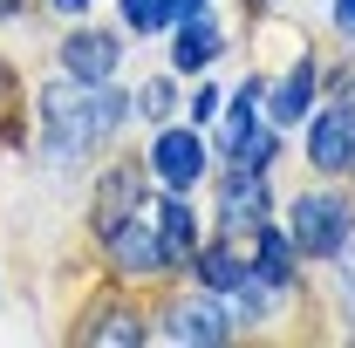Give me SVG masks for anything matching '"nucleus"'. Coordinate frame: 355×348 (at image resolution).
<instances>
[{
    "mask_svg": "<svg viewBox=\"0 0 355 348\" xmlns=\"http://www.w3.org/2000/svg\"><path fill=\"white\" fill-rule=\"evenodd\" d=\"M42 116H48V164H83L96 143L123 130V96L116 89H89V96H69V89H48L42 96Z\"/></svg>",
    "mask_w": 355,
    "mask_h": 348,
    "instance_id": "nucleus-1",
    "label": "nucleus"
},
{
    "mask_svg": "<svg viewBox=\"0 0 355 348\" xmlns=\"http://www.w3.org/2000/svg\"><path fill=\"white\" fill-rule=\"evenodd\" d=\"M294 253H314V260H335L342 246H349V205L342 198H328V191H308V198H294Z\"/></svg>",
    "mask_w": 355,
    "mask_h": 348,
    "instance_id": "nucleus-2",
    "label": "nucleus"
},
{
    "mask_svg": "<svg viewBox=\"0 0 355 348\" xmlns=\"http://www.w3.org/2000/svg\"><path fill=\"white\" fill-rule=\"evenodd\" d=\"M110 260H116V273H164V266H171V253H164V232H157L150 205L110 232Z\"/></svg>",
    "mask_w": 355,
    "mask_h": 348,
    "instance_id": "nucleus-3",
    "label": "nucleus"
},
{
    "mask_svg": "<svg viewBox=\"0 0 355 348\" xmlns=\"http://www.w3.org/2000/svg\"><path fill=\"white\" fill-rule=\"evenodd\" d=\"M308 164L314 171H355V103L321 110L308 130Z\"/></svg>",
    "mask_w": 355,
    "mask_h": 348,
    "instance_id": "nucleus-4",
    "label": "nucleus"
},
{
    "mask_svg": "<svg viewBox=\"0 0 355 348\" xmlns=\"http://www.w3.org/2000/svg\"><path fill=\"white\" fill-rule=\"evenodd\" d=\"M232 335V314L219 301H205V294H191V301H171L164 314V342H184V348H212Z\"/></svg>",
    "mask_w": 355,
    "mask_h": 348,
    "instance_id": "nucleus-5",
    "label": "nucleus"
},
{
    "mask_svg": "<svg viewBox=\"0 0 355 348\" xmlns=\"http://www.w3.org/2000/svg\"><path fill=\"white\" fill-rule=\"evenodd\" d=\"M219 218H225V232H260V225H266V184H260L253 164H239V177H225Z\"/></svg>",
    "mask_w": 355,
    "mask_h": 348,
    "instance_id": "nucleus-6",
    "label": "nucleus"
},
{
    "mask_svg": "<svg viewBox=\"0 0 355 348\" xmlns=\"http://www.w3.org/2000/svg\"><path fill=\"white\" fill-rule=\"evenodd\" d=\"M116 55H123V48L110 42V35L83 28V35L62 42V69H69V82H110V76H116Z\"/></svg>",
    "mask_w": 355,
    "mask_h": 348,
    "instance_id": "nucleus-7",
    "label": "nucleus"
},
{
    "mask_svg": "<svg viewBox=\"0 0 355 348\" xmlns=\"http://www.w3.org/2000/svg\"><path fill=\"white\" fill-rule=\"evenodd\" d=\"M150 171L164 177L171 191L198 184V171H205V150H198V130H164V137H157V150H150Z\"/></svg>",
    "mask_w": 355,
    "mask_h": 348,
    "instance_id": "nucleus-8",
    "label": "nucleus"
},
{
    "mask_svg": "<svg viewBox=\"0 0 355 348\" xmlns=\"http://www.w3.org/2000/svg\"><path fill=\"white\" fill-rule=\"evenodd\" d=\"M137 212H144V177L137 171H110L96 184V232H103V239H110L123 218H137Z\"/></svg>",
    "mask_w": 355,
    "mask_h": 348,
    "instance_id": "nucleus-9",
    "label": "nucleus"
},
{
    "mask_svg": "<svg viewBox=\"0 0 355 348\" xmlns=\"http://www.w3.org/2000/svg\"><path fill=\"white\" fill-rule=\"evenodd\" d=\"M212 55H219V28H212L205 14H191V21H178V48H171V62L184 69V76H198V69H212Z\"/></svg>",
    "mask_w": 355,
    "mask_h": 348,
    "instance_id": "nucleus-10",
    "label": "nucleus"
},
{
    "mask_svg": "<svg viewBox=\"0 0 355 348\" xmlns=\"http://www.w3.org/2000/svg\"><path fill=\"white\" fill-rule=\"evenodd\" d=\"M83 342H96V348H137L144 342V321H137V307H96L89 314V328H83Z\"/></svg>",
    "mask_w": 355,
    "mask_h": 348,
    "instance_id": "nucleus-11",
    "label": "nucleus"
},
{
    "mask_svg": "<svg viewBox=\"0 0 355 348\" xmlns=\"http://www.w3.org/2000/svg\"><path fill=\"white\" fill-rule=\"evenodd\" d=\"M150 212H157V232H164V253H171L178 266L191 260V246H198V225H191V205H184V198H164V205H150Z\"/></svg>",
    "mask_w": 355,
    "mask_h": 348,
    "instance_id": "nucleus-12",
    "label": "nucleus"
},
{
    "mask_svg": "<svg viewBox=\"0 0 355 348\" xmlns=\"http://www.w3.org/2000/svg\"><path fill=\"white\" fill-rule=\"evenodd\" d=\"M260 287H287V273H294V246H287V232L280 225H260V260L246 266Z\"/></svg>",
    "mask_w": 355,
    "mask_h": 348,
    "instance_id": "nucleus-13",
    "label": "nucleus"
},
{
    "mask_svg": "<svg viewBox=\"0 0 355 348\" xmlns=\"http://www.w3.org/2000/svg\"><path fill=\"white\" fill-rule=\"evenodd\" d=\"M308 103H314V62H294V76L273 89V103H266V110H273V123H301V116H308Z\"/></svg>",
    "mask_w": 355,
    "mask_h": 348,
    "instance_id": "nucleus-14",
    "label": "nucleus"
},
{
    "mask_svg": "<svg viewBox=\"0 0 355 348\" xmlns=\"http://www.w3.org/2000/svg\"><path fill=\"white\" fill-rule=\"evenodd\" d=\"M253 103H260V82H246V89H239V103L225 110V123H219V137H225V157H232V150H239V143L253 137Z\"/></svg>",
    "mask_w": 355,
    "mask_h": 348,
    "instance_id": "nucleus-15",
    "label": "nucleus"
},
{
    "mask_svg": "<svg viewBox=\"0 0 355 348\" xmlns=\"http://www.w3.org/2000/svg\"><path fill=\"white\" fill-rule=\"evenodd\" d=\"M198 273H205V287H239L246 280V260L232 246H212V253H198Z\"/></svg>",
    "mask_w": 355,
    "mask_h": 348,
    "instance_id": "nucleus-16",
    "label": "nucleus"
},
{
    "mask_svg": "<svg viewBox=\"0 0 355 348\" xmlns=\"http://www.w3.org/2000/svg\"><path fill=\"white\" fill-rule=\"evenodd\" d=\"M123 21L137 35H157V28H171V0H123Z\"/></svg>",
    "mask_w": 355,
    "mask_h": 348,
    "instance_id": "nucleus-17",
    "label": "nucleus"
},
{
    "mask_svg": "<svg viewBox=\"0 0 355 348\" xmlns=\"http://www.w3.org/2000/svg\"><path fill=\"white\" fill-rule=\"evenodd\" d=\"M171 96H178L171 82H144V89H137V110H144L150 123H164V116H171Z\"/></svg>",
    "mask_w": 355,
    "mask_h": 348,
    "instance_id": "nucleus-18",
    "label": "nucleus"
},
{
    "mask_svg": "<svg viewBox=\"0 0 355 348\" xmlns=\"http://www.w3.org/2000/svg\"><path fill=\"white\" fill-rule=\"evenodd\" d=\"M212 116H219V89H198L191 96V123H212Z\"/></svg>",
    "mask_w": 355,
    "mask_h": 348,
    "instance_id": "nucleus-19",
    "label": "nucleus"
},
{
    "mask_svg": "<svg viewBox=\"0 0 355 348\" xmlns=\"http://www.w3.org/2000/svg\"><path fill=\"white\" fill-rule=\"evenodd\" d=\"M342 294H349V307H355V239L342 246Z\"/></svg>",
    "mask_w": 355,
    "mask_h": 348,
    "instance_id": "nucleus-20",
    "label": "nucleus"
},
{
    "mask_svg": "<svg viewBox=\"0 0 355 348\" xmlns=\"http://www.w3.org/2000/svg\"><path fill=\"white\" fill-rule=\"evenodd\" d=\"M335 28H342V35H355V0H335Z\"/></svg>",
    "mask_w": 355,
    "mask_h": 348,
    "instance_id": "nucleus-21",
    "label": "nucleus"
},
{
    "mask_svg": "<svg viewBox=\"0 0 355 348\" xmlns=\"http://www.w3.org/2000/svg\"><path fill=\"white\" fill-rule=\"evenodd\" d=\"M7 110H14V76L0 69V123H7Z\"/></svg>",
    "mask_w": 355,
    "mask_h": 348,
    "instance_id": "nucleus-22",
    "label": "nucleus"
},
{
    "mask_svg": "<svg viewBox=\"0 0 355 348\" xmlns=\"http://www.w3.org/2000/svg\"><path fill=\"white\" fill-rule=\"evenodd\" d=\"M191 14H205V0H171V21H191Z\"/></svg>",
    "mask_w": 355,
    "mask_h": 348,
    "instance_id": "nucleus-23",
    "label": "nucleus"
},
{
    "mask_svg": "<svg viewBox=\"0 0 355 348\" xmlns=\"http://www.w3.org/2000/svg\"><path fill=\"white\" fill-rule=\"evenodd\" d=\"M21 7H28V0H0V21H14V14H21Z\"/></svg>",
    "mask_w": 355,
    "mask_h": 348,
    "instance_id": "nucleus-24",
    "label": "nucleus"
},
{
    "mask_svg": "<svg viewBox=\"0 0 355 348\" xmlns=\"http://www.w3.org/2000/svg\"><path fill=\"white\" fill-rule=\"evenodd\" d=\"M55 7H62V14H83V7H89V0H55Z\"/></svg>",
    "mask_w": 355,
    "mask_h": 348,
    "instance_id": "nucleus-25",
    "label": "nucleus"
}]
</instances>
